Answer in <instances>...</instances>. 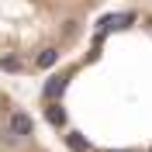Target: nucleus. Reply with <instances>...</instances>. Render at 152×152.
Returning <instances> with one entry per match:
<instances>
[{
  "mask_svg": "<svg viewBox=\"0 0 152 152\" xmlns=\"http://www.w3.org/2000/svg\"><path fill=\"white\" fill-rule=\"evenodd\" d=\"M10 135H18V138L31 135V118L24 111H14V114H10Z\"/></svg>",
  "mask_w": 152,
  "mask_h": 152,
  "instance_id": "obj_1",
  "label": "nucleus"
},
{
  "mask_svg": "<svg viewBox=\"0 0 152 152\" xmlns=\"http://www.w3.org/2000/svg\"><path fill=\"white\" fill-rule=\"evenodd\" d=\"M4 66H7V69H21V59H14V56H7V59H4Z\"/></svg>",
  "mask_w": 152,
  "mask_h": 152,
  "instance_id": "obj_7",
  "label": "nucleus"
},
{
  "mask_svg": "<svg viewBox=\"0 0 152 152\" xmlns=\"http://www.w3.org/2000/svg\"><path fill=\"white\" fill-rule=\"evenodd\" d=\"M56 48H45V52H42V56H38V66H42V69H45V66H56Z\"/></svg>",
  "mask_w": 152,
  "mask_h": 152,
  "instance_id": "obj_4",
  "label": "nucleus"
},
{
  "mask_svg": "<svg viewBox=\"0 0 152 152\" xmlns=\"http://www.w3.org/2000/svg\"><path fill=\"white\" fill-rule=\"evenodd\" d=\"M62 86H66V76H56V80H48L45 97H59V94H62Z\"/></svg>",
  "mask_w": 152,
  "mask_h": 152,
  "instance_id": "obj_2",
  "label": "nucleus"
},
{
  "mask_svg": "<svg viewBox=\"0 0 152 152\" xmlns=\"http://www.w3.org/2000/svg\"><path fill=\"white\" fill-rule=\"evenodd\" d=\"M66 142H69V149H76V152H86V142H83V135H69V138H66Z\"/></svg>",
  "mask_w": 152,
  "mask_h": 152,
  "instance_id": "obj_6",
  "label": "nucleus"
},
{
  "mask_svg": "<svg viewBox=\"0 0 152 152\" xmlns=\"http://www.w3.org/2000/svg\"><path fill=\"white\" fill-rule=\"evenodd\" d=\"M128 21H132V18H128V14H114V18H107L104 24H100V28H124Z\"/></svg>",
  "mask_w": 152,
  "mask_h": 152,
  "instance_id": "obj_3",
  "label": "nucleus"
},
{
  "mask_svg": "<svg viewBox=\"0 0 152 152\" xmlns=\"http://www.w3.org/2000/svg\"><path fill=\"white\" fill-rule=\"evenodd\" d=\"M48 121H52V124H62V121H66V114H62V107H59V104L48 107Z\"/></svg>",
  "mask_w": 152,
  "mask_h": 152,
  "instance_id": "obj_5",
  "label": "nucleus"
}]
</instances>
